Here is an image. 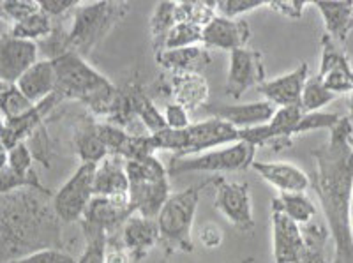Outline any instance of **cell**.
I'll list each match as a JSON object with an SVG mask.
<instances>
[{
  "instance_id": "1",
  "label": "cell",
  "mask_w": 353,
  "mask_h": 263,
  "mask_svg": "<svg viewBox=\"0 0 353 263\" xmlns=\"http://www.w3.org/2000/svg\"><path fill=\"white\" fill-rule=\"evenodd\" d=\"M309 179L334 240L332 263H353V128L348 117L339 119L330 129V140L314 152Z\"/></svg>"
},
{
  "instance_id": "2",
  "label": "cell",
  "mask_w": 353,
  "mask_h": 263,
  "mask_svg": "<svg viewBox=\"0 0 353 263\" xmlns=\"http://www.w3.org/2000/svg\"><path fill=\"white\" fill-rule=\"evenodd\" d=\"M48 189L25 188L0 195V263L41 249H62V221Z\"/></svg>"
},
{
  "instance_id": "3",
  "label": "cell",
  "mask_w": 353,
  "mask_h": 263,
  "mask_svg": "<svg viewBox=\"0 0 353 263\" xmlns=\"http://www.w3.org/2000/svg\"><path fill=\"white\" fill-rule=\"evenodd\" d=\"M52 62L55 68L53 94L59 101H78L90 115L106 119L117 96L115 85L74 52L64 53Z\"/></svg>"
},
{
  "instance_id": "4",
  "label": "cell",
  "mask_w": 353,
  "mask_h": 263,
  "mask_svg": "<svg viewBox=\"0 0 353 263\" xmlns=\"http://www.w3.org/2000/svg\"><path fill=\"white\" fill-rule=\"evenodd\" d=\"M129 12L128 2L78 4L69 14V52L87 59Z\"/></svg>"
},
{
  "instance_id": "5",
  "label": "cell",
  "mask_w": 353,
  "mask_h": 263,
  "mask_svg": "<svg viewBox=\"0 0 353 263\" xmlns=\"http://www.w3.org/2000/svg\"><path fill=\"white\" fill-rule=\"evenodd\" d=\"M216 179L217 177H210L196 186L168 196L156 220L159 226L161 242L165 244L168 253H193L194 244L191 239V230H193L200 196L209 186L216 184Z\"/></svg>"
},
{
  "instance_id": "6",
  "label": "cell",
  "mask_w": 353,
  "mask_h": 263,
  "mask_svg": "<svg viewBox=\"0 0 353 263\" xmlns=\"http://www.w3.org/2000/svg\"><path fill=\"white\" fill-rule=\"evenodd\" d=\"M256 148L245 142L228 145L225 148H214L198 156L172 157L168 164V175H184L191 172H242L253 166Z\"/></svg>"
},
{
  "instance_id": "7",
  "label": "cell",
  "mask_w": 353,
  "mask_h": 263,
  "mask_svg": "<svg viewBox=\"0 0 353 263\" xmlns=\"http://www.w3.org/2000/svg\"><path fill=\"white\" fill-rule=\"evenodd\" d=\"M97 164H80L68 182L53 195L52 205L62 224L80 223L94 198V173Z\"/></svg>"
},
{
  "instance_id": "8",
  "label": "cell",
  "mask_w": 353,
  "mask_h": 263,
  "mask_svg": "<svg viewBox=\"0 0 353 263\" xmlns=\"http://www.w3.org/2000/svg\"><path fill=\"white\" fill-rule=\"evenodd\" d=\"M216 199L214 207L225 215L228 223L241 231L253 230V205H251V191L245 182H230V180L216 179Z\"/></svg>"
},
{
  "instance_id": "9",
  "label": "cell",
  "mask_w": 353,
  "mask_h": 263,
  "mask_svg": "<svg viewBox=\"0 0 353 263\" xmlns=\"http://www.w3.org/2000/svg\"><path fill=\"white\" fill-rule=\"evenodd\" d=\"M134 214L129 202V195L115 196H94L80 220L81 228L105 231L106 235H113L124 226L125 221Z\"/></svg>"
},
{
  "instance_id": "10",
  "label": "cell",
  "mask_w": 353,
  "mask_h": 263,
  "mask_svg": "<svg viewBox=\"0 0 353 263\" xmlns=\"http://www.w3.org/2000/svg\"><path fill=\"white\" fill-rule=\"evenodd\" d=\"M318 78L334 96L352 94L353 90V66L348 55L343 52L341 44H337L327 34L321 36V57Z\"/></svg>"
},
{
  "instance_id": "11",
  "label": "cell",
  "mask_w": 353,
  "mask_h": 263,
  "mask_svg": "<svg viewBox=\"0 0 353 263\" xmlns=\"http://www.w3.org/2000/svg\"><path fill=\"white\" fill-rule=\"evenodd\" d=\"M265 81L263 57L251 48H239L230 52V66L226 75V94L241 97L245 90Z\"/></svg>"
},
{
  "instance_id": "12",
  "label": "cell",
  "mask_w": 353,
  "mask_h": 263,
  "mask_svg": "<svg viewBox=\"0 0 353 263\" xmlns=\"http://www.w3.org/2000/svg\"><path fill=\"white\" fill-rule=\"evenodd\" d=\"M185 135H188V144H185V152L182 157L198 156V154L214 150L223 145H233L241 142L239 140V129L223 120L214 119V117L191 124L185 129Z\"/></svg>"
},
{
  "instance_id": "13",
  "label": "cell",
  "mask_w": 353,
  "mask_h": 263,
  "mask_svg": "<svg viewBox=\"0 0 353 263\" xmlns=\"http://www.w3.org/2000/svg\"><path fill=\"white\" fill-rule=\"evenodd\" d=\"M37 44L0 34V84H17L28 68L36 64Z\"/></svg>"
},
{
  "instance_id": "14",
  "label": "cell",
  "mask_w": 353,
  "mask_h": 263,
  "mask_svg": "<svg viewBox=\"0 0 353 263\" xmlns=\"http://www.w3.org/2000/svg\"><path fill=\"white\" fill-rule=\"evenodd\" d=\"M210 117L230 124L239 131L244 129L260 128L269 124L277 108L267 101H253V103L242 104H216V106H205Z\"/></svg>"
},
{
  "instance_id": "15",
  "label": "cell",
  "mask_w": 353,
  "mask_h": 263,
  "mask_svg": "<svg viewBox=\"0 0 353 263\" xmlns=\"http://www.w3.org/2000/svg\"><path fill=\"white\" fill-rule=\"evenodd\" d=\"M307 64L302 62L293 71L277 76L274 80H265L256 88L261 96L265 97V101L274 104L276 108L299 106L301 104L302 90H304V85L307 81Z\"/></svg>"
},
{
  "instance_id": "16",
  "label": "cell",
  "mask_w": 353,
  "mask_h": 263,
  "mask_svg": "<svg viewBox=\"0 0 353 263\" xmlns=\"http://www.w3.org/2000/svg\"><path fill=\"white\" fill-rule=\"evenodd\" d=\"M249 39H251V27L244 18H226L217 14L203 28L201 44L207 50L216 48L233 52V50L245 48Z\"/></svg>"
},
{
  "instance_id": "17",
  "label": "cell",
  "mask_w": 353,
  "mask_h": 263,
  "mask_svg": "<svg viewBox=\"0 0 353 263\" xmlns=\"http://www.w3.org/2000/svg\"><path fill=\"white\" fill-rule=\"evenodd\" d=\"M121 240L131 260L141 262L149 256L157 242H161L159 226L156 220H149L140 214H132L121 228Z\"/></svg>"
},
{
  "instance_id": "18",
  "label": "cell",
  "mask_w": 353,
  "mask_h": 263,
  "mask_svg": "<svg viewBox=\"0 0 353 263\" xmlns=\"http://www.w3.org/2000/svg\"><path fill=\"white\" fill-rule=\"evenodd\" d=\"M173 103L181 104L189 113L207 106L210 90L209 81L200 72H184V75H170L165 87Z\"/></svg>"
},
{
  "instance_id": "19",
  "label": "cell",
  "mask_w": 353,
  "mask_h": 263,
  "mask_svg": "<svg viewBox=\"0 0 353 263\" xmlns=\"http://www.w3.org/2000/svg\"><path fill=\"white\" fill-rule=\"evenodd\" d=\"M274 240V263H297L304 251V237L297 223L283 212H270Z\"/></svg>"
},
{
  "instance_id": "20",
  "label": "cell",
  "mask_w": 353,
  "mask_h": 263,
  "mask_svg": "<svg viewBox=\"0 0 353 263\" xmlns=\"http://www.w3.org/2000/svg\"><path fill=\"white\" fill-rule=\"evenodd\" d=\"M251 168L279 193H305L311 186L307 173L285 161H254Z\"/></svg>"
},
{
  "instance_id": "21",
  "label": "cell",
  "mask_w": 353,
  "mask_h": 263,
  "mask_svg": "<svg viewBox=\"0 0 353 263\" xmlns=\"http://www.w3.org/2000/svg\"><path fill=\"white\" fill-rule=\"evenodd\" d=\"M156 62L168 75H184V72H200L212 62L210 52L203 44L188 46V48L163 50L156 53Z\"/></svg>"
},
{
  "instance_id": "22",
  "label": "cell",
  "mask_w": 353,
  "mask_h": 263,
  "mask_svg": "<svg viewBox=\"0 0 353 263\" xmlns=\"http://www.w3.org/2000/svg\"><path fill=\"white\" fill-rule=\"evenodd\" d=\"M181 21H191V2H159L150 17V39L154 53L163 52L168 32Z\"/></svg>"
},
{
  "instance_id": "23",
  "label": "cell",
  "mask_w": 353,
  "mask_h": 263,
  "mask_svg": "<svg viewBox=\"0 0 353 263\" xmlns=\"http://www.w3.org/2000/svg\"><path fill=\"white\" fill-rule=\"evenodd\" d=\"M72 142L81 164H99L108 156V150L97 135V120L90 113H83L72 128Z\"/></svg>"
},
{
  "instance_id": "24",
  "label": "cell",
  "mask_w": 353,
  "mask_h": 263,
  "mask_svg": "<svg viewBox=\"0 0 353 263\" xmlns=\"http://www.w3.org/2000/svg\"><path fill=\"white\" fill-rule=\"evenodd\" d=\"M170 196V182H138L129 184V202L134 214H140L149 220H157L161 208Z\"/></svg>"
},
{
  "instance_id": "25",
  "label": "cell",
  "mask_w": 353,
  "mask_h": 263,
  "mask_svg": "<svg viewBox=\"0 0 353 263\" xmlns=\"http://www.w3.org/2000/svg\"><path fill=\"white\" fill-rule=\"evenodd\" d=\"M17 87L32 104L41 103L55 92V68L52 60L39 59L23 72Z\"/></svg>"
},
{
  "instance_id": "26",
  "label": "cell",
  "mask_w": 353,
  "mask_h": 263,
  "mask_svg": "<svg viewBox=\"0 0 353 263\" xmlns=\"http://www.w3.org/2000/svg\"><path fill=\"white\" fill-rule=\"evenodd\" d=\"M115 195H129L125 161L119 156H106L96 166V173H94V196Z\"/></svg>"
},
{
  "instance_id": "27",
  "label": "cell",
  "mask_w": 353,
  "mask_h": 263,
  "mask_svg": "<svg viewBox=\"0 0 353 263\" xmlns=\"http://www.w3.org/2000/svg\"><path fill=\"white\" fill-rule=\"evenodd\" d=\"M313 6L320 11L327 36L337 44L346 43L353 28V2H316Z\"/></svg>"
},
{
  "instance_id": "28",
  "label": "cell",
  "mask_w": 353,
  "mask_h": 263,
  "mask_svg": "<svg viewBox=\"0 0 353 263\" xmlns=\"http://www.w3.org/2000/svg\"><path fill=\"white\" fill-rule=\"evenodd\" d=\"M272 211L283 212L299 226L311 223L316 217V205L304 193H281L272 199Z\"/></svg>"
},
{
  "instance_id": "29",
  "label": "cell",
  "mask_w": 353,
  "mask_h": 263,
  "mask_svg": "<svg viewBox=\"0 0 353 263\" xmlns=\"http://www.w3.org/2000/svg\"><path fill=\"white\" fill-rule=\"evenodd\" d=\"M125 175H128L129 184L157 182V180L168 179V170L156 156H147L125 161Z\"/></svg>"
},
{
  "instance_id": "30",
  "label": "cell",
  "mask_w": 353,
  "mask_h": 263,
  "mask_svg": "<svg viewBox=\"0 0 353 263\" xmlns=\"http://www.w3.org/2000/svg\"><path fill=\"white\" fill-rule=\"evenodd\" d=\"M52 28L53 20L46 17V14L39 9V11L30 14V17L25 18V20L18 21V23H12L9 34H11L12 37H17V39L30 41V43L37 44L52 32Z\"/></svg>"
},
{
  "instance_id": "31",
  "label": "cell",
  "mask_w": 353,
  "mask_h": 263,
  "mask_svg": "<svg viewBox=\"0 0 353 263\" xmlns=\"http://www.w3.org/2000/svg\"><path fill=\"white\" fill-rule=\"evenodd\" d=\"M134 112H137L141 126L147 128L149 135H156V133L166 129L165 117L140 84H138L137 94H134Z\"/></svg>"
},
{
  "instance_id": "32",
  "label": "cell",
  "mask_w": 353,
  "mask_h": 263,
  "mask_svg": "<svg viewBox=\"0 0 353 263\" xmlns=\"http://www.w3.org/2000/svg\"><path fill=\"white\" fill-rule=\"evenodd\" d=\"M336 97L337 96H334L332 92L321 84L318 75H314L311 78H307V81H305L299 106H301V112L304 115H307V113H316L320 112L321 108H325L327 104L332 103Z\"/></svg>"
},
{
  "instance_id": "33",
  "label": "cell",
  "mask_w": 353,
  "mask_h": 263,
  "mask_svg": "<svg viewBox=\"0 0 353 263\" xmlns=\"http://www.w3.org/2000/svg\"><path fill=\"white\" fill-rule=\"evenodd\" d=\"M36 104H32L21 94L17 84H0V113L6 120L18 119L28 113Z\"/></svg>"
},
{
  "instance_id": "34",
  "label": "cell",
  "mask_w": 353,
  "mask_h": 263,
  "mask_svg": "<svg viewBox=\"0 0 353 263\" xmlns=\"http://www.w3.org/2000/svg\"><path fill=\"white\" fill-rule=\"evenodd\" d=\"M201 39H203V27L193 23V21H181L168 32L163 50L198 46V44H201Z\"/></svg>"
},
{
  "instance_id": "35",
  "label": "cell",
  "mask_w": 353,
  "mask_h": 263,
  "mask_svg": "<svg viewBox=\"0 0 353 263\" xmlns=\"http://www.w3.org/2000/svg\"><path fill=\"white\" fill-rule=\"evenodd\" d=\"M85 235V249L77 260V263H105L106 235L105 231L92 230V228H81Z\"/></svg>"
},
{
  "instance_id": "36",
  "label": "cell",
  "mask_w": 353,
  "mask_h": 263,
  "mask_svg": "<svg viewBox=\"0 0 353 263\" xmlns=\"http://www.w3.org/2000/svg\"><path fill=\"white\" fill-rule=\"evenodd\" d=\"M34 188V189H46L41 184L39 175L34 170L28 175H20L9 166L0 168V195H8V193L18 191V189Z\"/></svg>"
},
{
  "instance_id": "37",
  "label": "cell",
  "mask_w": 353,
  "mask_h": 263,
  "mask_svg": "<svg viewBox=\"0 0 353 263\" xmlns=\"http://www.w3.org/2000/svg\"><path fill=\"white\" fill-rule=\"evenodd\" d=\"M261 8H269V2H263V0H219L216 2L217 14L226 18H241Z\"/></svg>"
},
{
  "instance_id": "38",
  "label": "cell",
  "mask_w": 353,
  "mask_h": 263,
  "mask_svg": "<svg viewBox=\"0 0 353 263\" xmlns=\"http://www.w3.org/2000/svg\"><path fill=\"white\" fill-rule=\"evenodd\" d=\"M341 117L337 113H307V115H302V119L299 120L297 128H295V136L299 135H307V133L318 131V129H332L337 122H339Z\"/></svg>"
},
{
  "instance_id": "39",
  "label": "cell",
  "mask_w": 353,
  "mask_h": 263,
  "mask_svg": "<svg viewBox=\"0 0 353 263\" xmlns=\"http://www.w3.org/2000/svg\"><path fill=\"white\" fill-rule=\"evenodd\" d=\"M28 150L32 152L34 161H39L44 166H50V152H52V144H50V135L46 126H39L32 135L28 136L27 140Z\"/></svg>"
},
{
  "instance_id": "40",
  "label": "cell",
  "mask_w": 353,
  "mask_h": 263,
  "mask_svg": "<svg viewBox=\"0 0 353 263\" xmlns=\"http://www.w3.org/2000/svg\"><path fill=\"white\" fill-rule=\"evenodd\" d=\"M32 164H34V156L32 152L28 150L27 144L21 142V144L14 145L12 148L8 150V166L11 170H14L20 175H28L32 173Z\"/></svg>"
},
{
  "instance_id": "41",
  "label": "cell",
  "mask_w": 353,
  "mask_h": 263,
  "mask_svg": "<svg viewBox=\"0 0 353 263\" xmlns=\"http://www.w3.org/2000/svg\"><path fill=\"white\" fill-rule=\"evenodd\" d=\"M4 263H77V260L64 249H41V251L30 253L27 256L9 260Z\"/></svg>"
},
{
  "instance_id": "42",
  "label": "cell",
  "mask_w": 353,
  "mask_h": 263,
  "mask_svg": "<svg viewBox=\"0 0 353 263\" xmlns=\"http://www.w3.org/2000/svg\"><path fill=\"white\" fill-rule=\"evenodd\" d=\"M39 11V6L37 2H20V0H14V2H0V18L4 20H11L12 23H18V21L25 20L30 14Z\"/></svg>"
},
{
  "instance_id": "43",
  "label": "cell",
  "mask_w": 353,
  "mask_h": 263,
  "mask_svg": "<svg viewBox=\"0 0 353 263\" xmlns=\"http://www.w3.org/2000/svg\"><path fill=\"white\" fill-rule=\"evenodd\" d=\"M163 117H165L166 128L176 129V131H181V129H188L189 126L193 124L191 122V117H189L188 110H185L184 106H181V104L173 103V101L166 103Z\"/></svg>"
},
{
  "instance_id": "44",
  "label": "cell",
  "mask_w": 353,
  "mask_h": 263,
  "mask_svg": "<svg viewBox=\"0 0 353 263\" xmlns=\"http://www.w3.org/2000/svg\"><path fill=\"white\" fill-rule=\"evenodd\" d=\"M78 4L80 2H72V0H43V2H37L41 11L52 20H61V18L71 14Z\"/></svg>"
},
{
  "instance_id": "45",
  "label": "cell",
  "mask_w": 353,
  "mask_h": 263,
  "mask_svg": "<svg viewBox=\"0 0 353 263\" xmlns=\"http://www.w3.org/2000/svg\"><path fill=\"white\" fill-rule=\"evenodd\" d=\"M131 256L125 251L124 244H122L121 235H108L106 239V251H105V263H129Z\"/></svg>"
},
{
  "instance_id": "46",
  "label": "cell",
  "mask_w": 353,
  "mask_h": 263,
  "mask_svg": "<svg viewBox=\"0 0 353 263\" xmlns=\"http://www.w3.org/2000/svg\"><path fill=\"white\" fill-rule=\"evenodd\" d=\"M309 2H295V0H281V2H269V8L272 11L279 12L283 17L292 18V20H301L305 8H309Z\"/></svg>"
},
{
  "instance_id": "47",
  "label": "cell",
  "mask_w": 353,
  "mask_h": 263,
  "mask_svg": "<svg viewBox=\"0 0 353 263\" xmlns=\"http://www.w3.org/2000/svg\"><path fill=\"white\" fill-rule=\"evenodd\" d=\"M198 237H200L201 246L207 247V249H216L223 244V230L214 223L203 224L198 231Z\"/></svg>"
},
{
  "instance_id": "48",
  "label": "cell",
  "mask_w": 353,
  "mask_h": 263,
  "mask_svg": "<svg viewBox=\"0 0 353 263\" xmlns=\"http://www.w3.org/2000/svg\"><path fill=\"white\" fill-rule=\"evenodd\" d=\"M350 122H353V90H352V96H350V115H348Z\"/></svg>"
},
{
  "instance_id": "49",
  "label": "cell",
  "mask_w": 353,
  "mask_h": 263,
  "mask_svg": "<svg viewBox=\"0 0 353 263\" xmlns=\"http://www.w3.org/2000/svg\"><path fill=\"white\" fill-rule=\"evenodd\" d=\"M352 233H353V215H352Z\"/></svg>"
},
{
  "instance_id": "50",
  "label": "cell",
  "mask_w": 353,
  "mask_h": 263,
  "mask_svg": "<svg viewBox=\"0 0 353 263\" xmlns=\"http://www.w3.org/2000/svg\"><path fill=\"white\" fill-rule=\"evenodd\" d=\"M165 263H166V262H165Z\"/></svg>"
}]
</instances>
